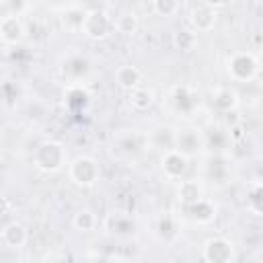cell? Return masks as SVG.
<instances>
[{
  "label": "cell",
  "instance_id": "6da1fadb",
  "mask_svg": "<svg viewBox=\"0 0 263 263\" xmlns=\"http://www.w3.org/2000/svg\"><path fill=\"white\" fill-rule=\"evenodd\" d=\"M33 164L41 173H58L68 164V152L66 146L58 140H43L35 146L33 154Z\"/></svg>",
  "mask_w": 263,
  "mask_h": 263
},
{
  "label": "cell",
  "instance_id": "7a4b0ae2",
  "mask_svg": "<svg viewBox=\"0 0 263 263\" xmlns=\"http://www.w3.org/2000/svg\"><path fill=\"white\" fill-rule=\"evenodd\" d=\"M261 64L253 51H234L226 60V74L232 82H251L259 76Z\"/></svg>",
  "mask_w": 263,
  "mask_h": 263
},
{
  "label": "cell",
  "instance_id": "3957f363",
  "mask_svg": "<svg viewBox=\"0 0 263 263\" xmlns=\"http://www.w3.org/2000/svg\"><path fill=\"white\" fill-rule=\"evenodd\" d=\"M68 179L82 189L95 187L101 179V164L92 156H76L68 162Z\"/></svg>",
  "mask_w": 263,
  "mask_h": 263
},
{
  "label": "cell",
  "instance_id": "277c9868",
  "mask_svg": "<svg viewBox=\"0 0 263 263\" xmlns=\"http://www.w3.org/2000/svg\"><path fill=\"white\" fill-rule=\"evenodd\" d=\"M166 103L173 113H177L181 117H191L199 105V95L189 84H173L166 90Z\"/></svg>",
  "mask_w": 263,
  "mask_h": 263
},
{
  "label": "cell",
  "instance_id": "5b68a950",
  "mask_svg": "<svg viewBox=\"0 0 263 263\" xmlns=\"http://www.w3.org/2000/svg\"><path fill=\"white\" fill-rule=\"evenodd\" d=\"M80 33L84 37L92 39V41H105L115 33L113 16H109L105 10H99V8L86 10L82 27H80Z\"/></svg>",
  "mask_w": 263,
  "mask_h": 263
},
{
  "label": "cell",
  "instance_id": "8992f818",
  "mask_svg": "<svg viewBox=\"0 0 263 263\" xmlns=\"http://www.w3.org/2000/svg\"><path fill=\"white\" fill-rule=\"evenodd\" d=\"M160 171L168 181H181L189 173V156L177 148L162 150L160 156Z\"/></svg>",
  "mask_w": 263,
  "mask_h": 263
},
{
  "label": "cell",
  "instance_id": "52a82bcc",
  "mask_svg": "<svg viewBox=\"0 0 263 263\" xmlns=\"http://www.w3.org/2000/svg\"><path fill=\"white\" fill-rule=\"evenodd\" d=\"M201 259L208 263H230L236 259L234 245L224 236H210L201 247Z\"/></svg>",
  "mask_w": 263,
  "mask_h": 263
},
{
  "label": "cell",
  "instance_id": "ba28073f",
  "mask_svg": "<svg viewBox=\"0 0 263 263\" xmlns=\"http://www.w3.org/2000/svg\"><path fill=\"white\" fill-rule=\"evenodd\" d=\"M148 148V134H142L138 129H123L113 138V150H117L123 156H138Z\"/></svg>",
  "mask_w": 263,
  "mask_h": 263
},
{
  "label": "cell",
  "instance_id": "9c48e42d",
  "mask_svg": "<svg viewBox=\"0 0 263 263\" xmlns=\"http://www.w3.org/2000/svg\"><path fill=\"white\" fill-rule=\"evenodd\" d=\"M173 148L181 150L183 154H187L191 158V156L199 154L205 148V136L197 127H181V129L175 132Z\"/></svg>",
  "mask_w": 263,
  "mask_h": 263
},
{
  "label": "cell",
  "instance_id": "30bf717a",
  "mask_svg": "<svg viewBox=\"0 0 263 263\" xmlns=\"http://www.w3.org/2000/svg\"><path fill=\"white\" fill-rule=\"evenodd\" d=\"M181 208L185 212V218H189L191 222H197V224H210L218 216V205L212 199H208L205 195L201 199H197L189 205H181Z\"/></svg>",
  "mask_w": 263,
  "mask_h": 263
},
{
  "label": "cell",
  "instance_id": "8fae6325",
  "mask_svg": "<svg viewBox=\"0 0 263 263\" xmlns=\"http://www.w3.org/2000/svg\"><path fill=\"white\" fill-rule=\"evenodd\" d=\"M25 23L18 14H4L0 16V41L6 45H16L25 39Z\"/></svg>",
  "mask_w": 263,
  "mask_h": 263
},
{
  "label": "cell",
  "instance_id": "7c38bea8",
  "mask_svg": "<svg viewBox=\"0 0 263 263\" xmlns=\"http://www.w3.org/2000/svg\"><path fill=\"white\" fill-rule=\"evenodd\" d=\"M189 21H191V25H193V31H197V33H208V31L214 29V25H216V21H218V10L199 2V4L191 10Z\"/></svg>",
  "mask_w": 263,
  "mask_h": 263
},
{
  "label": "cell",
  "instance_id": "4fadbf2b",
  "mask_svg": "<svg viewBox=\"0 0 263 263\" xmlns=\"http://www.w3.org/2000/svg\"><path fill=\"white\" fill-rule=\"evenodd\" d=\"M205 195L203 191V183L197 179H181L179 187H177V199L181 205H189L197 199H201Z\"/></svg>",
  "mask_w": 263,
  "mask_h": 263
},
{
  "label": "cell",
  "instance_id": "5bb4252c",
  "mask_svg": "<svg viewBox=\"0 0 263 263\" xmlns=\"http://www.w3.org/2000/svg\"><path fill=\"white\" fill-rule=\"evenodd\" d=\"M29 240V232L25 228V224L21 222H8L4 228H2V242L10 249H23Z\"/></svg>",
  "mask_w": 263,
  "mask_h": 263
},
{
  "label": "cell",
  "instance_id": "9a60e30c",
  "mask_svg": "<svg viewBox=\"0 0 263 263\" xmlns=\"http://www.w3.org/2000/svg\"><path fill=\"white\" fill-rule=\"evenodd\" d=\"M127 101L134 111H148L154 105V90L142 82L127 90Z\"/></svg>",
  "mask_w": 263,
  "mask_h": 263
},
{
  "label": "cell",
  "instance_id": "2e32d148",
  "mask_svg": "<svg viewBox=\"0 0 263 263\" xmlns=\"http://www.w3.org/2000/svg\"><path fill=\"white\" fill-rule=\"evenodd\" d=\"M115 82H117L119 88L129 90V88H134V86L144 82V74H142V70L138 66L125 64V66H119L115 70Z\"/></svg>",
  "mask_w": 263,
  "mask_h": 263
},
{
  "label": "cell",
  "instance_id": "e0dca14e",
  "mask_svg": "<svg viewBox=\"0 0 263 263\" xmlns=\"http://www.w3.org/2000/svg\"><path fill=\"white\" fill-rule=\"evenodd\" d=\"M103 226L111 234H115V236H129V234L136 232V222L129 216H125V214H111V216H107Z\"/></svg>",
  "mask_w": 263,
  "mask_h": 263
},
{
  "label": "cell",
  "instance_id": "ac0fdd59",
  "mask_svg": "<svg viewBox=\"0 0 263 263\" xmlns=\"http://www.w3.org/2000/svg\"><path fill=\"white\" fill-rule=\"evenodd\" d=\"M88 99H90V92L86 90V86L82 82H70L66 86V90H64V103L70 109H82V107H86Z\"/></svg>",
  "mask_w": 263,
  "mask_h": 263
},
{
  "label": "cell",
  "instance_id": "d6986e66",
  "mask_svg": "<svg viewBox=\"0 0 263 263\" xmlns=\"http://www.w3.org/2000/svg\"><path fill=\"white\" fill-rule=\"evenodd\" d=\"M113 27H115V33L125 35V37H132V35H136L138 29H140L138 14L132 12V10H123V12H119L117 16H113Z\"/></svg>",
  "mask_w": 263,
  "mask_h": 263
},
{
  "label": "cell",
  "instance_id": "ffe728a7",
  "mask_svg": "<svg viewBox=\"0 0 263 263\" xmlns=\"http://www.w3.org/2000/svg\"><path fill=\"white\" fill-rule=\"evenodd\" d=\"M212 103H214V107L220 109L222 113H230V111H234L236 105H238V95H236V90L230 88V86H220V88H216Z\"/></svg>",
  "mask_w": 263,
  "mask_h": 263
},
{
  "label": "cell",
  "instance_id": "44dd1931",
  "mask_svg": "<svg viewBox=\"0 0 263 263\" xmlns=\"http://www.w3.org/2000/svg\"><path fill=\"white\" fill-rule=\"evenodd\" d=\"M84 14L86 10L78 4H70L62 10V25L66 31H80L82 27V21H84Z\"/></svg>",
  "mask_w": 263,
  "mask_h": 263
},
{
  "label": "cell",
  "instance_id": "7402d4cb",
  "mask_svg": "<svg viewBox=\"0 0 263 263\" xmlns=\"http://www.w3.org/2000/svg\"><path fill=\"white\" fill-rule=\"evenodd\" d=\"M62 72H64V76H68L72 82H80L82 76L88 72V62H86L84 58H80V55L70 58V60L64 62Z\"/></svg>",
  "mask_w": 263,
  "mask_h": 263
},
{
  "label": "cell",
  "instance_id": "603a6c76",
  "mask_svg": "<svg viewBox=\"0 0 263 263\" xmlns=\"http://www.w3.org/2000/svg\"><path fill=\"white\" fill-rule=\"evenodd\" d=\"M72 224H74V228L80 230V232H92V230L97 228V224H99V218H97V214H95L92 210L84 208V210H78V212L74 214Z\"/></svg>",
  "mask_w": 263,
  "mask_h": 263
},
{
  "label": "cell",
  "instance_id": "cb8c5ba5",
  "mask_svg": "<svg viewBox=\"0 0 263 263\" xmlns=\"http://www.w3.org/2000/svg\"><path fill=\"white\" fill-rule=\"evenodd\" d=\"M173 45L181 51H191L197 45V31L191 29H179L173 33Z\"/></svg>",
  "mask_w": 263,
  "mask_h": 263
},
{
  "label": "cell",
  "instance_id": "d4e9b609",
  "mask_svg": "<svg viewBox=\"0 0 263 263\" xmlns=\"http://www.w3.org/2000/svg\"><path fill=\"white\" fill-rule=\"evenodd\" d=\"M156 234L162 238V240H173L177 234H179V226H177V218L173 216H162L158 218V224H156Z\"/></svg>",
  "mask_w": 263,
  "mask_h": 263
},
{
  "label": "cell",
  "instance_id": "484cf974",
  "mask_svg": "<svg viewBox=\"0 0 263 263\" xmlns=\"http://www.w3.org/2000/svg\"><path fill=\"white\" fill-rule=\"evenodd\" d=\"M247 210L255 216H261V183H253L247 193Z\"/></svg>",
  "mask_w": 263,
  "mask_h": 263
},
{
  "label": "cell",
  "instance_id": "4316f807",
  "mask_svg": "<svg viewBox=\"0 0 263 263\" xmlns=\"http://www.w3.org/2000/svg\"><path fill=\"white\" fill-rule=\"evenodd\" d=\"M152 8L160 16H175L179 12V0H152Z\"/></svg>",
  "mask_w": 263,
  "mask_h": 263
},
{
  "label": "cell",
  "instance_id": "83f0119b",
  "mask_svg": "<svg viewBox=\"0 0 263 263\" xmlns=\"http://www.w3.org/2000/svg\"><path fill=\"white\" fill-rule=\"evenodd\" d=\"M51 8H55V10H64L66 6H70V4H74V0H45Z\"/></svg>",
  "mask_w": 263,
  "mask_h": 263
},
{
  "label": "cell",
  "instance_id": "f1b7e54d",
  "mask_svg": "<svg viewBox=\"0 0 263 263\" xmlns=\"http://www.w3.org/2000/svg\"><path fill=\"white\" fill-rule=\"evenodd\" d=\"M232 0H201V4H205V6H212V8H224V6H228Z\"/></svg>",
  "mask_w": 263,
  "mask_h": 263
},
{
  "label": "cell",
  "instance_id": "f546056e",
  "mask_svg": "<svg viewBox=\"0 0 263 263\" xmlns=\"http://www.w3.org/2000/svg\"><path fill=\"white\" fill-rule=\"evenodd\" d=\"M6 210H10V201L8 197H0V212H6Z\"/></svg>",
  "mask_w": 263,
  "mask_h": 263
},
{
  "label": "cell",
  "instance_id": "4dcf8cb0",
  "mask_svg": "<svg viewBox=\"0 0 263 263\" xmlns=\"http://www.w3.org/2000/svg\"><path fill=\"white\" fill-rule=\"evenodd\" d=\"M0 160H2V158H0Z\"/></svg>",
  "mask_w": 263,
  "mask_h": 263
}]
</instances>
